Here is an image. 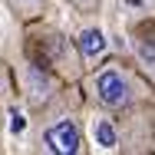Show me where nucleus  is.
<instances>
[{
	"label": "nucleus",
	"instance_id": "nucleus-1",
	"mask_svg": "<svg viewBox=\"0 0 155 155\" xmlns=\"http://www.w3.org/2000/svg\"><path fill=\"white\" fill-rule=\"evenodd\" d=\"M83 83H86L89 102L106 109V112H112V116L139 109L152 96V83L135 66H129L122 60H109V56L102 63H96L93 69H86Z\"/></svg>",
	"mask_w": 155,
	"mask_h": 155
},
{
	"label": "nucleus",
	"instance_id": "nucleus-2",
	"mask_svg": "<svg viewBox=\"0 0 155 155\" xmlns=\"http://www.w3.org/2000/svg\"><path fill=\"white\" fill-rule=\"evenodd\" d=\"M27 56L43 63L63 83H79L86 76V63L79 56L76 40H69L56 27H36V20L30 23V33H27Z\"/></svg>",
	"mask_w": 155,
	"mask_h": 155
},
{
	"label": "nucleus",
	"instance_id": "nucleus-3",
	"mask_svg": "<svg viewBox=\"0 0 155 155\" xmlns=\"http://www.w3.org/2000/svg\"><path fill=\"white\" fill-rule=\"evenodd\" d=\"M46 116L40 119L36 129V149L50 155H79L86 152V129L79 122L76 106H66L60 93L46 102Z\"/></svg>",
	"mask_w": 155,
	"mask_h": 155
},
{
	"label": "nucleus",
	"instance_id": "nucleus-4",
	"mask_svg": "<svg viewBox=\"0 0 155 155\" xmlns=\"http://www.w3.org/2000/svg\"><path fill=\"white\" fill-rule=\"evenodd\" d=\"M17 89L23 93V99L30 102V109H46V102L53 99V96L60 93V76L56 73H50L43 63H36L33 56H27V60L17 66Z\"/></svg>",
	"mask_w": 155,
	"mask_h": 155
},
{
	"label": "nucleus",
	"instance_id": "nucleus-5",
	"mask_svg": "<svg viewBox=\"0 0 155 155\" xmlns=\"http://www.w3.org/2000/svg\"><path fill=\"white\" fill-rule=\"evenodd\" d=\"M129 50H132L135 69L152 83V89H155V23L132 27V33H129Z\"/></svg>",
	"mask_w": 155,
	"mask_h": 155
},
{
	"label": "nucleus",
	"instance_id": "nucleus-6",
	"mask_svg": "<svg viewBox=\"0 0 155 155\" xmlns=\"http://www.w3.org/2000/svg\"><path fill=\"white\" fill-rule=\"evenodd\" d=\"M89 139H93L96 149H102V152H122V129L112 119V112H106L99 106L89 116Z\"/></svg>",
	"mask_w": 155,
	"mask_h": 155
},
{
	"label": "nucleus",
	"instance_id": "nucleus-7",
	"mask_svg": "<svg viewBox=\"0 0 155 155\" xmlns=\"http://www.w3.org/2000/svg\"><path fill=\"white\" fill-rule=\"evenodd\" d=\"M76 46H79V56L86 63V69H93L96 63H102L109 56V40H106V30L96 27V23H86L83 30L76 33Z\"/></svg>",
	"mask_w": 155,
	"mask_h": 155
},
{
	"label": "nucleus",
	"instance_id": "nucleus-8",
	"mask_svg": "<svg viewBox=\"0 0 155 155\" xmlns=\"http://www.w3.org/2000/svg\"><path fill=\"white\" fill-rule=\"evenodd\" d=\"M46 3L50 0H7V7L23 20V23H33V20H43L46 13Z\"/></svg>",
	"mask_w": 155,
	"mask_h": 155
},
{
	"label": "nucleus",
	"instance_id": "nucleus-9",
	"mask_svg": "<svg viewBox=\"0 0 155 155\" xmlns=\"http://www.w3.org/2000/svg\"><path fill=\"white\" fill-rule=\"evenodd\" d=\"M13 86H17V83H13V73H10V66L0 60V99H7V96L13 93Z\"/></svg>",
	"mask_w": 155,
	"mask_h": 155
},
{
	"label": "nucleus",
	"instance_id": "nucleus-10",
	"mask_svg": "<svg viewBox=\"0 0 155 155\" xmlns=\"http://www.w3.org/2000/svg\"><path fill=\"white\" fill-rule=\"evenodd\" d=\"M69 3H73V10L83 13V17H96V13L102 10V0H69Z\"/></svg>",
	"mask_w": 155,
	"mask_h": 155
}]
</instances>
